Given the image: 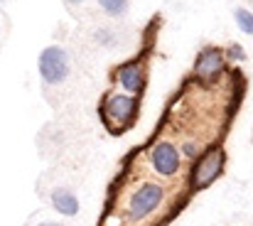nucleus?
Wrapping results in <instances>:
<instances>
[{
	"instance_id": "obj_1",
	"label": "nucleus",
	"mask_w": 253,
	"mask_h": 226,
	"mask_svg": "<svg viewBox=\"0 0 253 226\" xmlns=\"http://www.w3.org/2000/svg\"><path fill=\"white\" fill-rule=\"evenodd\" d=\"M37 67H40V76L44 84H62L69 76V52L57 45L44 47L40 52Z\"/></svg>"
},
{
	"instance_id": "obj_2",
	"label": "nucleus",
	"mask_w": 253,
	"mask_h": 226,
	"mask_svg": "<svg viewBox=\"0 0 253 226\" xmlns=\"http://www.w3.org/2000/svg\"><path fill=\"white\" fill-rule=\"evenodd\" d=\"M163 194H165L163 187H160V184H153V182L138 187V189L133 192V197H130V204H128L130 219H145V217H150V214L160 207Z\"/></svg>"
},
{
	"instance_id": "obj_3",
	"label": "nucleus",
	"mask_w": 253,
	"mask_h": 226,
	"mask_svg": "<svg viewBox=\"0 0 253 226\" xmlns=\"http://www.w3.org/2000/svg\"><path fill=\"white\" fill-rule=\"evenodd\" d=\"M135 113H138V101L133 96H123V93L111 96L108 103H106V108H103L106 121L113 123V126H123V128H128L133 123Z\"/></svg>"
},
{
	"instance_id": "obj_4",
	"label": "nucleus",
	"mask_w": 253,
	"mask_h": 226,
	"mask_svg": "<svg viewBox=\"0 0 253 226\" xmlns=\"http://www.w3.org/2000/svg\"><path fill=\"white\" fill-rule=\"evenodd\" d=\"M224 170V150L211 148L197 165H194V175H192V184L194 187H209Z\"/></svg>"
},
{
	"instance_id": "obj_5",
	"label": "nucleus",
	"mask_w": 253,
	"mask_h": 226,
	"mask_svg": "<svg viewBox=\"0 0 253 226\" xmlns=\"http://www.w3.org/2000/svg\"><path fill=\"white\" fill-rule=\"evenodd\" d=\"M150 162H153L158 175L172 177L179 170V152H177V148L172 143H158L153 148V152H150Z\"/></svg>"
},
{
	"instance_id": "obj_6",
	"label": "nucleus",
	"mask_w": 253,
	"mask_h": 226,
	"mask_svg": "<svg viewBox=\"0 0 253 226\" xmlns=\"http://www.w3.org/2000/svg\"><path fill=\"white\" fill-rule=\"evenodd\" d=\"M221 64H224L221 52L214 49V47H209V49H204V52L199 54V59H197V74L204 76V79H211L214 74L221 72Z\"/></svg>"
},
{
	"instance_id": "obj_7",
	"label": "nucleus",
	"mask_w": 253,
	"mask_h": 226,
	"mask_svg": "<svg viewBox=\"0 0 253 226\" xmlns=\"http://www.w3.org/2000/svg\"><path fill=\"white\" fill-rule=\"evenodd\" d=\"M52 204L64 217H77L79 214V199H77V194L69 192V189H64V187H57L52 192Z\"/></svg>"
},
{
	"instance_id": "obj_8",
	"label": "nucleus",
	"mask_w": 253,
	"mask_h": 226,
	"mask_svg": "<svg viewBox=\"0 0 253 226\" xmlns=\"http://www.w3.org/2000/svg\"><path fill=\"white\" fill-rule=\"evenodd\" d=\"M118 81H121V86L123 89H128V91H140L143 89V74H140V67L135 64V62H130V64H123L121 69H118Z\"/></svg>"
},
{
	"instance_id": "obj_9",
	"label": "nucleus",
	"mask_w": 253,
	"mask_h": 226,
	"mask_svg": "<svg viewBox=\"0 0 253 226\" xmlns=\"http://www.w3.org/2000/svg\"><path fill=\"white\" fill-rule=\"evenodd\" d=\"M98 5L111 17H121V15L128 12V0H98Z\"/></svg>"
},
{
	"instance_id": "obj_10",
	"label": "nucleus",
	"mask_w": 253,
	"mask_h": 226,
	"mask_svg": "<svg viewBox=\"0 0 253 226\" xmlns=\"http://www.w3.org/2000/svg\"><path fill=\"white\" fill-rule=\"evenodd\" d=\"M234 17H236V25H239L241 32L253 35V12L251 10H246V7H236V10H234Z\"/></svg>"
},
{
	"instance_id": "obj_11",
	"label": "nucleus",
	"mask_w": 253,
	"mask_h": 226,
	"mask_svg": "<svg viewBox=\"0 0 253 226\" xmlns=\"http://www.w3.org/2000/svg\"><path fill=\"white\" fill-rule=\"evenodd\" d=\"M229 54H231V59H246V52L244 49H239V45H231V49H229Z\"/></svg>"
},
{
	"instance_id": "obj_12",
	"label": "nucleus",
	"mask_w": 253,
	"mask_h": 226,
	"mask_svg": "<svg viewBox=\"0 0 253 226\" xmlns=\"http://www.w3.org/2000/svg\"><path fill=\"white\" fill-rule=\"evenodd\" d=\"M184 152H187V155H197V148H194V143H189V145L184 148Z\"/></svg>"
},
{
	"instance_id": "obj_13",
	"label": "nucleus",
	"mask_w": 253,
	"mask_h": 226,
	"mask_svg": "<svg viewBox=\"0 0 253 226\" xmlns=\"http://www.w3.org/2000/svg\"><path fill=\"white\" fill-rule=\"evenodd\" d=\"M40 226H64V224H54V222H44V224H40Z\"/></svg>"
},
{
	"instance_id": "obj_14",
	"label": "nucleus",
	"mask_w": 253,
	"mask_h": 226,
	"mask_svg": "<svg viewBox=\"0 0 253 226\" xmlns=\"http://www.w3.org/2000/svg\"><path fill=\"white\" fill-rule=\"evenodd\" d=\"M67 2H79V0H67Z\"/></svg>"
},
{
	"instance_id": "obj_15",
	"label": "nucleus",
	"mask_w": 253,
	"mask_h": 226,
	"mask_svg": "<svg viewBox=\"0 0 253 226\" xmlns=\"http://www.w3.org/2000/svg\"><path fill=\"white\" fill-rule=\"evenodd\" d=\"M0 2H5V0H0Z\"/></svg>"
}]
</instances>
